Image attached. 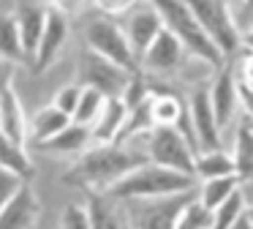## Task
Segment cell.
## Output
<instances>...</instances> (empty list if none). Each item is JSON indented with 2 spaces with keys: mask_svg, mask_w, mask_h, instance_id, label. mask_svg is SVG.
Here are the masks:
<instances>
[{
  "mask_svg": "<svg viewBox=\"0 0 253 229\" xmlns=\"http://www.w3.org/2000/svg\"><path fill=\"white\" fill-rule=\"evenodd\" d=\"M150 3L158 8L161 19H164V27L169 33H174L180 38V44L188 49V55L196 60H202L210 68H223L226 57L220 55V49L215 47V41L207 36L202 25H199L196 14L188 8L185 0H150Z\"/></svg>",
  "mask_w": 253,
  "mask_h": 229,
  "instance_id": "cell-3",
  "label": "cell"
},
{
  "mask_svg": "<svg viewBox=\"0 0 253 229\" xmlns=\"http://www.w3.org/2000/svg\"><path fill=\"white\" fill-rule=\"evenodd\" d=\"M242 47H245L248 52H253V30L242 33Z\"/></svg>",
  "mask_w": 253,
  "mask_h": 229,
  "instance_id": "cell-38",
  "label": "cell"
},
{
  "mask_svg": "<svg viewBox=\"0 0 253 229\" xmlns=\"http://www.w3.org/2000/svg\"><path fill=\"white\" fill-rule=\"evenodd\" d=\"M174 229H212V210H207L196 196V199L180 213Z\"/></svg>",
  "mask_w": 253,
  "mask_h": 229,
  "instance_id": "cell-28",
  "label": "cell"
},
{
  "mask_svg": "<svg viewBox=\"0 0 253 229\" xmlns=\"http://www.w3.org/2000/svg\"><path fill=\"white\" fill-rule=\"evenodd\" d=\"M210 101H212V112L218 117V125L226 128L234 117L237 107H240V76H237V57L226 60L223 68H218L212 85H210Z\"/></svg>",
  "mask_w": 253,
  "mask_h": 229,
  "instance_id": "cell-10",
  "label": "cell"
},
{
  "mask_svg": "<svg viewBox=\"0 0 253 229\" xmlns=\"http://www.w3.org/2000/svg\"><path fill=\"white\" fill-rule=\"evenodd\" d=\"M41 218V199L36 196L33 185L22 183L14 199L0 210V229H33Z\"/></svg>",
  "mask_w": 253,
  "mask_h": 229,
  "instance_id": "cell-14",
  "label": "cell"
},
{
  "mask_svg": "<svg viewBox=\"0 0 253 229\" xmlns=\"http://www.w3.org/2000/svg\"><path fill=\"white\" fill-rule=\"evenodd\" d=\"M104 104H106L104 93L93 90V87H82V98H79V107H77V112L71 114V120L79 125H93L95 120H98Z\"/></svg>",
  "mask_w": 253,
  "mask_h": 229,
  "instance_id": "cell-27",
  "label": "cell"
},
{
  "mask_svg": "<svg viewBox=\"0 0 253 229\" xmlns=\"http://www.w3.org/2000/svg\"><path fill=\"white\" fill-rule=\"evenodd\" d=\"M242 188V180L237 174H229V177H215V180H204L199 185V202H202L207 210H218L231 194Z\"/></svg>",
  "mask_w": 253,
  "mask_h": 229,
  "instance_id": "cell-25",
  "label": "cell"
},
{
  "mask_svg": "<svg viewBox=\"0 0 253 229\" xmlns=\"http://www.w3.org/2000/svg\"><path fill=\"white\" fill-rule=\"evenodd\" d=\"M231 229H253V221L248 218V210H245V216H242V218H240V221H237Z\"/></svg>",
  "mask_w": 253,
  "mask_h": 229,
  "instance_id": "cell-37",
  "label": "cell"
},
{
  "mask_svg": "<svg viewBox=\"0 0 253 229\" xmlns=\"http://www.w3.org/2000/svg\"><path fill=\"white\" fill-rule=\"evenodd\" d=\"M188 57H191V55H188V49L180 44V38L164 27V30L158 33V38L150 44V49L142 55L139 65H142V71L150 76H171L185 65Z\"/></svg>",
  "mask_w": 253,
  "mask_h": 229,
  "instance_id": "cell-9",
  "label": "cell"
},
{
  "mask_svg": "<svg viewBox=\"0 0 253 229\" xmlns=\"http://www.w3.org/2000/svg\"><path fill=\"white\" fill-rule=\"evenodd\" d=\"M248 218L253 221V205H248Z\"/></svg>",
  "mask_w": 253,
  "mask_h": 229,
  "instance_id": "cell-40",
  "label": "cell"
},
{
  "mask_svg": "<svg viewBox=\"0 0 253 229\" xmlns=\"http://www.w3.org/2000/svg\"><path fill=\"white\" fill-rule=\"evenodd\" d=\"M95 8H101V14L106 16H117V14H128L136 8L139 0H93Z\"/></svg>",
  "mask_w": 253,
  "mask_h": 229,
  "instance_id": "cell-33",
  "label": "cell"
},
{
  "mask_svg": "<svg viewBox=\"0 0 253 229\" xmlns=\"http://www.w3.org/2000/svg\"><path fill=\"white\" fill-rule=\"evenodd\" d=\"M237 76H240L242 85L253 87V52L242 55V57L237 60Z\"/></svg>",
  "mask_w": 253,
  "mask_h": 229,
  "instance_id": "cell-34",
  "label": "cell"
},
{
  "mask_svg": "<svg viewBox=\"0 0 253 229\" xmlns=\"http://www.w3.org/2000/svg\"><path fill=\"white\" fill-rule=\"evenodd\" d=\"M68 123H71V117H68L66 112H60L55 104L41 107L39 112L28 120V139L39 147V145H44V142H49L52 136H57Z\"/></svg>",
  "mask_w": 253,
  "mask_h": 229,
  "instance_id": "cell-19",
  "label": "cell"
},
{
  "mask_svg": "<svg viewBox=\"0 0 253 229\" xmlns=\"http://www.w3.org/2000/svg\"><path fill=\"white\" fill-rule=\"evenodd\" d=\"M11 65L14 63H8V60H0V98H3V93L8 87H14L11 85Z\"/></svg>",
  "mask_w": 253,
  "mask_h": 229,
  "instance_id": "cell-36",
  "label": "cell"
},
{
  "mask_svg": "<svg viewBox=\"0 0 253 229\" xmlns=\"http://www.w3.org/2000/svg\"><path fill=\"white\" fill-rule=\"evenodd\" d=\"M126 120H128V107L123 104V98H106L98 120L90 125L93 142L95 145H115L123 125H126Z\"/></svg>",
  "mask_w": 253,
  "mask_h": 229,
  "instance_id": "cell-16",
  "label": "cell"
},
{
  "mask_svg": "<svg viewBox=\"0 0 253 229\" xmlns=\"http://www.w3.org/2000/svg\"><path fill=\"white\" fill-rule=\"evenodd\" d=\"M248 210V199L242 194V188L237 194H231L218 210H212V229H231Z\"/></svg>",
  "mask_w": 253,
  "mask_h": 229,
  "instance_id": "cell-26",
  "label": "cell"
},
{
  "mask_svg": "<svg viewBox=\"0 0 253 229\" xmlns=\"http://www.w3.org/2000/svg\"><path fill=\"white\" fill-rule=\"evenodd\" d=\"M84 207L90 216V229H131L126 207L98 191H84Z\"/></svg>",
  "mask_w": 253,
  "mask_h": 229,
  "instance_id": "cell-15",
  "label": "cell"
},
{
  "mask_svg": "<svg viewBox=\"0 0 253 229\" xmlns=\"http://www.w3.org/2000/svg\"><path fill=\"white\" fill-rule=\"evenodd\" d=\"M90 142H93L90 125H79V123L71 120L57 136H52L49 142L39 145V150H46V153H82V150H87Z\"/></svg>",
  "mask_w": 253,
  "mask_h": 229,
  "instance_id": "cell-21",
  "label": "cell"
},
{
  "mask_svg": "<svg viewBox=\"0 0 253 229\" xmlns=\"http://www.w3.org/2000/svg\"><path fill=\"white\" fill-rule=\"evenodd\" d=\"M191 174L174 172V169L158 167V164L147 161L139 169L128 172L123 180H117L106 196H112L115 202H131V199H158V196H174V194H188L193 191Z\"/></svg>",
  "mask_w": 253,
  "mask_h": 229,
  "instance_id": "cell-2",
  "label": "cell"
},
{
  "mask_svg": "<svg viewBox=\"0 0 253 229\" xmlns=\"http://www.w3.org/2000/svg\"><path fill=\"white\" fill-rule=\"evenodd\" d=\"M240 107L245 112V120L253 125V87L242 85V82H240Z\"/></svg>",
  "mask_w": 253,
  "mask_h": 229,
  "instance_id": "cell-35",
  "label": "cell"
},
{
  "mask_svg": "<svg viewBox=\"0 0 253 229\" xmlns=\"http://www.w3.org/2000/svg\"><path fill=\"white\" fill-rule=\"evenodd\" d=\"M79 98H82V85H66V87H60V90L55 93L52 104L71 117V114L77 112V107H79Z\"/></svg>",
  "mask_w": 253,
  "mask_h": 229,
  "instance_id": "cell-30",
  "label": "cell"
},
{
  "mask_svg": "<svg viewBox=\"0 0 253 229\" xmlns=\"http://www.w3.org/2000/svg\"><path fill=\"white\" fill-rule=\"evenodd\" d=\"M234 174L245 183H253V125L242 120L234 131Z\"/></svg>",
  "mask_w": 253,
  "mask_h": 229,
  "instance_id": "cell-20",
  "label": "cell"
},
{
  "mask_svg": "<svg viewBox=\"0 0 253 229\" xmlns=\"http://www.w3.org/2000/svg\"><path fill=\"white\" fill-rule=\"evenodd\" d=\"M84 47H90L93 52L104 55L106 60L123 65L126 71L136 74L139 60L131 49V41L126 36V27H120L115 19L109 16H93V19L84 22Z\"/></svg>",
  "mask_w": 253,
  "mask_h": 229,
  "instance_id": "cell-5",
  "label": "cell"
},
{
  "mask_svg": "<svg viewBox=\"0 0 253 229\" xmlns=\"http://www.w3.org/2000/svg\"><path fill=\"white\" fill-rule=\"evenodd\" d=\"M188 114H191V123H193L199 153L202 150H220V125H218V117L212 112L210 87L193 90V96L188 98Z\"/></svg>",
  "mask_w": 253,
  "mask_h": 229,
  "instance_id": "cell-11",
  "label": "cell"
},
{
  "mask_svg": "<svg viewBox=\"0 0 253 229\" xmlns=\"http://www.w3.org/2000/svg\"><path fill=\"white\" fill-rule=\"evenodd\" d=\"M0 169H8V172L19 174L25 183H30L36 174V167L30 161L25 145H17L14 139H8L3 131H0Z\"/></svg>",
  "mask_w": 253,
  "mask_h": 229,
  "instance_id": "cell-23",
  "label": "cell"
},
{
  "mask_svg": "<svg viewBox=\"0 0 253 229\" xmlns=\"http://www.w3.org/2000/svg\"><path fill=\"white\" fill-rule=\"evenodd\" d=\"M193 172L202 180H215V177H229L234 174V158L226 150H202L196 153V161H193Z\"/></svg>",
  "mask_w": 253,
  "mask_h": 229,
  "instance_id": "cell-24",
  "label": "cell"
},
{
  "mask_svg": "<svg viewBox=\"0 0 253 229\" xmlns=\"http://www.w3.org/2000/svg\"><path fill=\"white\" fill-rule=\"evenodd\" d=\"M0 60H8V63H25V60H30L28 52H25L14 11H3L0 14Z\"/></svg>",
  "mask_w": 253,
  "mask_h": 229,
  "instance_id": "cell-22",
  "label": "cell"
},
{
  "mask_svg": "<svg viewBox=\"0 0 253 229\" xmlns=\"http://www.w3.org/2000/svg\"><path fill=\"white\" fill-rule=\"evenodd\" d=\"M14 16H17V27H19V36H22L25 52L33 60L36 52H39L41 36H44L46 8H39V5H33V3H19L17 11H14Z\"/></svg>",
  "mask_w": 253,
  "mask_h": 229,
  "instance_id": "cell-17",
  "label": "cell"
},
{
  "mask_svg": "<svg viewBox=\"0 0 253 229\" xmlns=\"http://www.w3.org/2000/svg\"><path fill=\"white\" fill-rule=\"evenodd\" d=\"M242 194H245L248 205H253V183H245V185H242Z\"/></svg>",
  "mask_w": 253,
  "mask_h": 229,
  "instance_id": "cell-39",
  "label": "cell"
},
{
  "mask_svg": "<svg viewBox=\"0 0 253 229\" xmlns=\"http://www.w3.org/2000/svg\"><path fill=\"white\" fill-rule=\"evenodd\" d=\"M229 3H231V11H234L237 27L242 33L253 30V0H229Z\"/></svg>",
  "mask_w": 253,
  "mask_h": 229,
  "instance_id": "cell-32",
  "label": "cell"
},
{
  "mask_svg": "<svg viewBox=\"0 0 253 229\" xmlns=\"http://www.w3.org/2000/svg\"><path fill=\"white\" fill-rule=\"evenodd\" d=\"M147 164V153H136L126 145H95L79 156L77 164L60 174L63 185L106 194L117 180Z\"/></svg>",
  "mask_w": 253,
  "mask_h": 229,
  "instance_id": "cell-1",
  "label": "cell"
},
{
  "mask_svg": "<svg viewBox=\"0 0 253 229\" xmlns=\"http://www.w3.org/2000/svg\"><path fill=\"white\" fill-rule=\"evenodd\" d=\"M68 41V16L60 8H46V25H44V36H41L39 52L33 57V71H46L52 63L57 60V55L63 52Z\"/></svg>",
  "mask_w": 253,
  "mask_h": 229,
  "instance_id": "cell-13",
  "label": "cell"
},
{
  "mask_svg": "<svg viewBox=\"0 0 253 229\" xmlns=\"http://www.w3.org/2000/svg\"><path fill=\"white\" fill-rule=\"evenodd\" d=\"M77 76L82 87H93V90L104 93L106 98H120L133 74L106 60L104 55L93 52L90 47H82L77 57Z\"/></svg>",
  "mask_w": 253,
  "mask_h": 229,
  "instance_id": "cell-7",
  "label": "cell"
},
{
  "mask_svg": "<svg viewBox=\"0 0 253 229\" xmlns=\"http://www.w3.org/2000/svg\"><path fill=\"white\" fill-rule=\"evenodd\" d=\"M0 131L17 145L28 142V117H25V109L19 104V96L14 87H8L0 98Z\"/></svg>",
  "mask_w": 253,
  "mask_h": 229,
  "instance_id": "cell-18",
  "label": "cell"
},
{
  "mask_svg": "<svg viewBox=\"0 0 253 229\" xmlns=\"http://www.w3.org/2000/svg\"><path fill=\"white\" fill-rule=\"evenodd\" d=\"M188 8L196 14L199 25L207 30L226 60H234L242 47V30L237 27L234 11L229 0H185Z\"/></svg>",
  "mask_w": 253,
  "mask_h": 229,
  "instance_id": "cell-4",
  "label": "cell"
},
{
  "mask_svg": "<svg viewBox=\"0 0 253 229\" xmlns=\"http://www.w3.org/2000/svg\"><path fill=\"white\" fill-rule=\"evenodd\" d=\"M147 161L196 177V172H193L196 150H193L185 136L177 128H171V125H155L147 134Z\"/></svg>",
  "mask_w": 253,
  "mask_h": 229,
  "instance_id": "cell-8",
  "label": "cell"
},
{
  "mask_svg": "<svg viewBox=\"0 0 253 229\" xmlns=\"http://www.w3.org/2000/svg\"><path fill=\"white\" fill-rule=\"evenodd\" d=\"M60 229H90V216H87V207L79 205V202H71L66 205L60 218Z\"/></svg>",
  "mask_w": 253,
  "mask_h": 229,
  "instance_id": "cell-29",
  "label": "cell"
},
{
  "mask_svg": "<svg viewBox=\"0 0 253 229\" xmlns=\"http://www.w3.org/2000/svg\"><path fill=\"white\" fill-rule=\"evenodd\" d=\"M196 199L193 191L174 196H158V199H131L126 202L128 224L131 229H174L180 213Z\"/></svg>",
  "mask_w": 253,
  "mask_h": 229,
  "instance_id": "cell-6",
  "label": "cell"
},
{
  "mask_svg": "<svg viewBox=\"0 0 253 229\" xmlns=\"http://www.w3.org/2000/svg\"><path fill=\"white\" fill-rule=\"evenodd\" d=\"M22 183H25V180L19 177V174L8 172V169H0V210L14 199V194L22 188Z\"/></svg>",
  "mask_w": 253,
  "mask_h": 229,
  "instance_id": "cell-31",
  "label": "cell"
},
{
  "mask_svg": "<svg viewBox=\"0 0 253 229\" xmlns=\"http://www.w3.org/2000/svg\"><path fill=\"white\" fill-rule=\"evenodd\" d=\"M161 30H164V19H161L158 8L150 0H139L136 8L128 16V25H126V36L131 41V49L136 55V60H142V55L150 49V44L158 38Z\"/></svg>",
  "mask_w": 253,
  "mask_h": 229,
  "instance_id": "cell-12",
  "label": "cell"
}]
</instances>
